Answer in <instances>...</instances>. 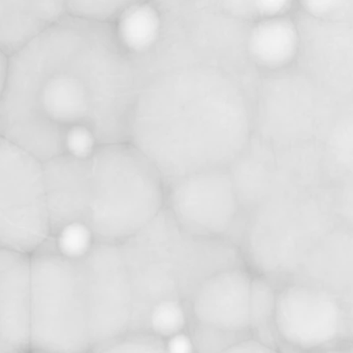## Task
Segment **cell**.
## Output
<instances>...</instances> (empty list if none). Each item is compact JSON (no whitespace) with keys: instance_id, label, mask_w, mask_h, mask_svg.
<instances>
[{"instance_id":"1","label":"cell","mask_w":353,"mask_h":353,"mask_svg":"<svg viewBox=\"0 0 353 353\" xmlns=\"http://www.w3.org/2000/svg\"><path fill=\"white\" fill-rule=\"evenodd\" d=\"M86 21L65 16L10 54L0 136L45 162L64 153V132L92 126Z\"/></svg>"},{"instance_id":"2","label":"cell","mask_w":353,"mask_h":353,"mask_svg":"<svg viewBox=\"0 0 353 353\" xmlns=\"http://www.w3.org/2000/svg\"><path fill=\"white\" fill-rule=\"evenodd\" d=\"M119 245L134 296L130 332H148L149 312L159 300L178 298L188 303L205 279L244 265L242 251L236 244L189 233L165 207Z\"/></svg>"},{"instance_id":"3","label":"cell","mask_w":353,"mask_h":353,"mask_svg":"<svg viewBox=\"0 0 353 353\" xmlns=\"http://www.w3.org/2000/svg\"><path fill=\"white\" fill-rule=\"evenodd\" d=\"M165 205V182L134 145H99L90 159L85 220L99 242L121 244L150 223Z\"/></svg>"},{"instance_id":"4","label":"cell","mask_w":353,"mask_h":353,"mask_svg":"<svg viewBox=\"0 0 353 353\" xmlns=\"http://www.w3.org/2000/svg\"><path fill=\"white\" fill-rule=\"evenodd\" d=\"M80 260L62 256L50 238L30 255V352L91 350Z\"/></svg>"},{"instance_id":"5","label":"cell","mask_w":353,"mask_h":353,"mask_svg":"<svg viewBox=\"0 0 353 353\" xmlns=\"http://www.w3.org/2000/svg\"><path fill=\"white\" fill-rule=\"evenodd\" d=\"M51 236L43 162L0 136V248L31 255Z\"/></svg>"},{"instance_id":"6","label":"cell","mask_w":353,"mask_h":353,"mask_svg":"<svg viewBox=\"0 0 353 353\" xmlns=\"http://www.w3.org/2000/svg\"><path fill=\"white\" fill-rule=\"evenodd\" d=\"M165 209L189 233L240 248L244 213L230 169L201 172L165 187Z\"/></svg>"},{"instance_id":"7","label":"cell","mask_w":353,"mask_h":353,"mask_svg":"<svg viewBox=\"0 0 353 353\" xmlns=\"http://www.w3.org/2000/svg\"><path fill=\"white\" fill-rule=\"evenodd\" d=\"M88 308L91 350L130 332L134 296L119 244L97 242L80 259Z\"/></svg>"},{"instance_id":"8","label":"cell","mask_w":353,"mask_h":353,"mask_svg":"<svg viewBox=\"0 0 353 353\" xmlns=\"http://www.w3.org/2000/svg\"><path fill=\"white\" fill-rule=\"evenodd\" d=\"M276 327L281 344L304 348L327 346L346 330L337 296L309 282L288 283L278 289Z\"/></svg>"},{"instance_id":"9","label":"cell","mask_w":353,"mask_h":353,"mask_svg":"<svg viewBox=\"0 0 353 353\" xmlns=\"http://www.w3.org/2000/svg\"><path fill=\"white\" fill-rule=\"evenodd\" d=\"M299 19L304 43L298 68L330 93L353 102V22Z\"/></svg>"},{"instance_id":"10","label":"cell","mask_w":353,"mask_h":353,"mask_svg":"<svg viewBox=\"0 0 353 353\" xmlns=\"http://www.w3.org/2000/svg\"><path fill=\"white\" fill-rule=\"evenodd\" d=\"M251 280L243 265L223 269L205 279L187 303L190 323L241 338L251 336Z\"/></svg>"},{"instance_id":"11","label":"cell","mask_w":353,"mask_h":353,"mask_svg":"<svg viewBox=\"0 0 353 353\" xmlns=\"http://www.w3.org/2000/svg\"><path fill=\"white\" fill-rule=\"evenodd\" d=\"M30 352V255L0 248V353Z\"/></svg>"},{"instance_id":"12","label":"cell","mask_w":353,"mask_h":353,"mask_svg":"<svg viewBox=\"0 0 353 353\" xmlns=\"http://www.w3.org/2000/svg\"><path fill=\"white\" fill-rule=\"evenodd\" d=\"M52 236L72 221H85L88 211L90 159L61 153L43 163Z\"/></svg>"},{"instance_id":"13","label":"cell","mask_w":353,"mask_h":353,"mask_svg":"<svg viewBox=\"0 0 353 353\" xmlns=\"http://www.w3.org/2000/svg\"><path fill=\"white\" fill-rule=\"evenodd\" d=\"M303 30L298 12L257 20L249 35L253 60L269 74H279L299 66L303 52Z\"/></svg>"},{"instance_id":"14","label":"cell","mask_w":353,"mask_h":353,"mask_svg":"<svg viewBox=\"0 0 353 353\" xmlns=\"http://www.w3.org/2000/svg\"><path fill=\"white\" fill-rule=\"evenodd\" d=\"M65 16L64 0H0V47L14 53Z\"/></svg>"},{"instance_id":"15","label":"cell","mask_w":353,"mask_h":353,"mask_svg":"<svg viewBox=\"0 0 353 353\" xmlns=\"http://www.w3.org/2000/svg\"><path fill=\"white\" fill-rule=\"evenodd\" d=\"M163 19L153 4L130 3L118 17L117 35L122 45L136 54L150 51L161 39Z\"/></svg>"},{"instance_id":"16","label":"cell","mask_w":353,"mask_h":353,"mask_svg":"<svg viewBox=\"0 0 353 353\" xmlns=\"http://www.w3.org/2000/svg\"><path fill=\"white\" fill-rule=\"evenodd\" d=\"M278 289L265 276L252 277L249 300V330L251 336L273 350L281 344L276 327V303Z\"/></svg>"},{"instance_id":"17","label":"cell","mask_w":353,"mask_h":353,"mask_svg":"<svg viewBox=\"0 0 353 353\" xmlns=\"http://www.w3.org/2000/svg\"><path fill=\"white\" fill-rule=\"evenodd\" d=\"M189 323L188 304L178 298H165L151 308L147 331L165 340L173 334L188 330Z\"/></svg>"},{"instance_id":"18","label":"cell","mask_w":353,"mask_h":353,"mask_svg":"<svg viewBox=\"0 0 353 353\" xmlns=\"http://www.w3.org/2000/svg\"><path fill=\"white\" fill-rule=\"evenodd\" d=\"M56 250L72 260L86 257L99 240L91 226L85 221L65 224L52 236Z\"/></svg>"},{"instance_id":"19","label":"cell","mask_w":353,"mask_h":353,"mask_svg":"<svg viewBox=\"0 0 353 353\" xmlns=\"http://www.w3.org/2000/svg\"><path fill=\"white\" fill-rule=\"evenodd\" d=\"M298 14L327 23L353 22V0H296Z\"/></svg>"},{"instance_id":"20","label":"cell","mask_w":353,"mask_h":353,"mask_svg":"<svg viewBox=\"0 0 353 353\" xmlns=\"http://www.w3.org/2000/svg\"><path fill=\"white\" fill-rule=\"evenodd\" d=\"M97 352H165V340L150 332H128L101 346Z\"/></svg>"},{"instance_id":"21","label":"cell","mask_w":353,"mask_h":353,"mask_svg":"<svg viewBox=\"0 0 353 353\" xmlns=\"http://www.w3.org/2000/svg\"><path fill=\"white\" fill-rule=\"evenodd\" d=\"M97 133L86 124L68 126L64 132V153L78 160H89L99 149Z\"/></svg>"},{"instance_id":"22","label":"cell","mask_w":353,"mask_h":353,"mask_svg":"<svg viewBox=\"0 0 353 353\" xmlns=\"http://www.w3.org/2000/svg\"><path fill=\"white\" fill-rule=\"evenodd\" d=\"M165 352L191 353L196 352L192 336L188 330L178 332L165 339Z\"/></svg>"},{"instance_id":"23","label":"cell","mask_w":353,"mask_h":353,"mask_svg":"<svg viewBox=\"0 0 353 353\" xmlns=\"http://www.w3.org/2000/svg\"><path fill=\"white\" fill-rule=\"evenodd\" d=\"M274 352L270 346L263 342L259 341L253 336L243 338L236 343L232 344L226 352Z\"/></svg>"},{"instance_id":"24","label":"cell","mask_w":353,"mask_h":353,"mask_svg":"<svg viewBox=\"0 0 353 353\" xmlns=\"http://www.w3.org/2000/svg\"><path fill=\"white\" fill-rule=\"evenodd\" d=\"M8 66H10V54L0 47V102L6 90L8 82Z\"/></svg>"}]
</instances>
